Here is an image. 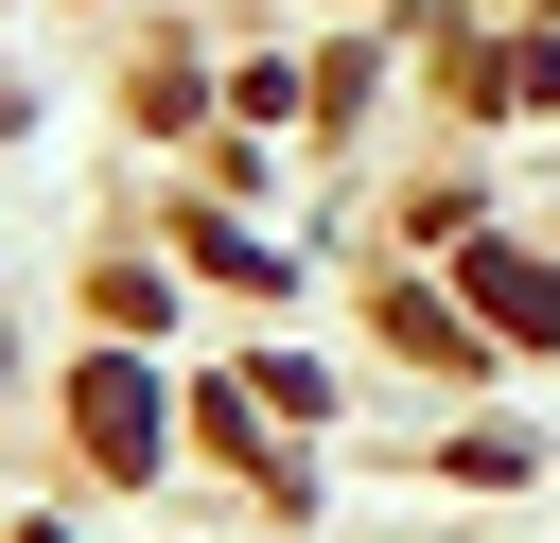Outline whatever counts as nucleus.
Instances as JSON below:
<instances>
[{
	"instance_id": "2",
	"label": "nucleus",
	"mask_w": 560,
	"mask_h": 543,
	"mask_svg": "<svg viewBox=\"0 0 560 543\" xmlns=\"http://www.w3.org/2000/svg\"><path fill=\"white\" fill-rule=\"evenodd\" d=\"M472 298H490V315H508V333H560V280H542V263H508V245H490V263H472Z\"/></svg>"
},
{
	"instance_id": "1",
	"label": "nucleus",
	"mask_w": 560,
	"mask_h": 543,
	"mask_svg": "<svg viewBox=\"0 0 560 543\" xmlns=\"http://www.w3.org/2000/svg\"><path fill=\"white\" fill-rule=\"evenodd\" d=\"M70 420H88V455H105V473H140V455H158V438H140V368H88V385H70Z\"/></svg>"
}]
</instances>
